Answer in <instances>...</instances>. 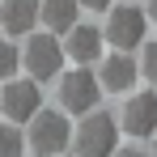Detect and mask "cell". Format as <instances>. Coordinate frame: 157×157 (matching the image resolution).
<instances>
[{
	"mask_svg": "<svg viewBox=\"0 0 157 157\" xmlns=\"http://www.w3.org/2000/svg\"><path fill=\"white\" fill-rule=\"evenodd\" d=\"M26 140H21V128L17 123H4L0 128V157H21Z\"/></svg>",
	"mask_w": 157,
	"mask_h": 157,
	"instance_id": "12",
	"label": "cell"
},
{
	"mask_svg": "<svg viewBox=\"0 0 157 157\" xmlns=\"http://www.w3.org/2000/svg\"><path fill=\"white\" fill-rule=\"evenodd\" d=\"M17 68H21V51H17L9 38H0V81H9Z\"/></svg>",
	"mask_w": 157,
	"mask_h": 157,
	"instance_id": "13",
	"label": "cell"
},
{
	"mask_svg": "<svg viewBox=\"0 0 157 157\" xmlns=\"http://www.w3.org/2000/svg\"><path fill=\"white\" fill-rule=\"evenodd\" d=\"M149 157H157V140H153V153H149Z\"/></svg>",
	"mask_w": 157,
	"mask_h": 157,
	"instance_id": "18",
	"label": "cell"
},
{
	"mask_svg": "<svg viewBox=\"0 0 157 157\" xmlns=\"http://www.w3.org/2000/svg\"><path fill=\"white\" fill-rule=\"evenodd\" d=\"M136 77H140V64L132 59L128 51H115L102 59V89H110V94H123V89H132L136 85Z\"/></svg>",
	"mask_w": 157,
	"mask_h": 157,
	"instance_id": "9",
	"label": "cell"
},
{
	"mask_svg": "<svg viewBox=\"0 0 157 157\" xmlns=\"http://www.w3.org/2000/svg\"><path fill=\"white\" fill-rule=\"evenodd\" d=\"M123 132L132 136H153L157 132V94H136L123 106Z\"/></svg>",
	"mask_w": 157,
	"mask_h": 157,
	"instance_id": "8",
	"label": "cell"
},
{
	"mask_svg": "<svg viewBox=\"0 0 157 157\" xmlns=\"http://www.w3.org/2000/svg\"><path fill=\"white\" fill-rule=\"evenodd\" d=\"M149 21H157V0H149Z\"/></svg>",
	"mask_w": 157,
	"mask_h": 157,
	"instance_id": "17",
	"label": "cell"
},
{
	"mask_svg": "<svg viewBox=\"0 0 157 157\" xmlns=\"http://www.w3.org/2000/svg\"><path fill=\"white\" fill-rule=\"evenodd\" d=\"M106 47V34L98 26H72L68 30V43H64V55L72 64H98Z\"/></svg>",
	"mask_w": 157,
	"mask_h": 157,
	"instance_id": "7",
	"label": "cell"
},
{
	"mask_svg": "<svg viewBox=\"0 0 157 157\" xmlns=\"http://www.w3.org/2000/svg\"><path fill=\"white\" fill-rule=\"evenodd\" d=\"M38 9H43V0H4L0 4V26L9 34H30L38 26Z\"/></svg>",
	"mask_w": 157,
	"mask_h": 157,
	"instance_id": "10",
	"label": "cell"
},
{
	"mask_svg": "<svg viewBox=\"0 0 157 157\" xmlns=\"http://www.w3.org/2000/svg\"><path fill=\"white\" fill-rule=\"evenodd\" d=\"M98 94H102V81L89 72V64H81V68H72V72L59 77V102L72 115H89L98 106Z\"/></svg>",
	"mask_w": 157,
	"mask_h": 157,
	"instance_id": "4",
	"label": "cell"
},
{
	"mask_svg": "<svg viewBox=\"0 0 157 157\" xmlns=\"http://www.w3.org/2000/svg\"><path fill=\"white\" fill-rule=\"evenodd\" d=\"M81 4H85V9H94V13H102V9L110 13V4H115V0H81Z\"/></svg>",
	"mask_w": 157,
	"mask_h": 157,
	"instance_id": "15",
	"label": "cell"
},
{
	"mask_svg": "<svg viewBox=\"0 0 157 157\" xmlns=\"http://www.w3.org/2000/svg\"><path fill=\"white\" fill-rule=\"evenodd\" d=\"M21 59H26V68H30L34 81H51L55 72L64 68V47H59L55 34H30Z\"/></svg>",
	"mask_w": 157,
	"mask_h": 157,
	"instance_id": "6",
	"label": "cell"
},
{
	"mask_svg": "<svg viewBox=\"0 0 157 157\" xmlns=\"http://www.w3.org/2000/svg\"><path fill=\"white\" fill-rule=\"evenodd\" d=\"M0 110L9 123H30L38 110H43V94H38V81H17L9 77L0 89Z\"/></svg>",
	"mask_w": 157,
	"mask_h": 157,
	"instance_id": "5",
	"label": "cell"
},
{
	"mask_svg": "<svg viewBox=\"0 0 157 157\" xmlns=\"http://www.w3.org/2000/svg\"><path fill=\"white\" fill-rule=\"evenodd\" d=\"M140 77H149L157 85V43H144V55H140Z\"/></svg>",
	"mask_w": 157,
	"mask_h": 157,
	"instance_id": "14",
	"label": "cell"
},
{
	"mask_svg": "<svg viewBox=\"0 0 157 157\" xmlns=\"http://www.w3.org/2000/svg\"><path fill=\"white\" fill-rule=\"evenodd\" d=\"M110 157H144V153H140V149H123V153L115 149V153H110Z\"/></svg>",
	"mask_w": 157,
	"mask_h": 157,
	"instance_id": "16",
	"label": "cell"
},
{
	"mask_svg": "<svg viewBox=\"0 0 157 157\" xmlns=\"http://www.w3.org/2000/svg\"><path fill=\"white\" fill-rule=\"evenodd\" d=\"M77 17H81V0H43V9H38V21L55 34H68L77 26Z\"/></svg>",
	"mask_w": 157,
	"mask_h": 157,
	"instance_id": "11",
	"label": "cell"
},
{
	"mask_svg": "<svg viewBox=\"0 0 157 157\" xmlns=\"http://www.w3.org/2000/svg\"><path fill=\"white\" fill-rule=\"evenodd\" d=\"M72 144H77V157H110L119 149V123H115L106 110H94V115H85V123L72 132Z\"/></svg>",
	"mask_w": 157,
	"mask_h": 157,
	"instance_id": "2",
	"label": "cell"
},
{
	"mask_svg": "<svg viewBox=\"0 0 157 157\" xmlns=\"http://www.w3.org/2000/svg\"><path fill=\"white\" fill-rule=\"evenodd\" d=\"M26 144H30V153H38V157H59L72 144V128H68L64 110H38V115L30 119Z\"/></svg>",
	"mask_w": 157,
	"mask_h": 157,
	"instance_id": "1",
	"label": "cell"
},
{
	"mask_svg": "<svg viewBox=\"0 0 157 157\" xmlns=\"http://www.w3.org/2000/svg\"><path fill=\"white\" fill-rule=\"evenodd\" d=\"M144 30H149V13L144 9H136V4H110V21H106V43L115 47V51H136L140 43H144Z\"/></svg>",
	"mask_w": 157,
	"mask_h": 157,
	"instance_id": "3",
	"label": "cell"
}]
</instances>
